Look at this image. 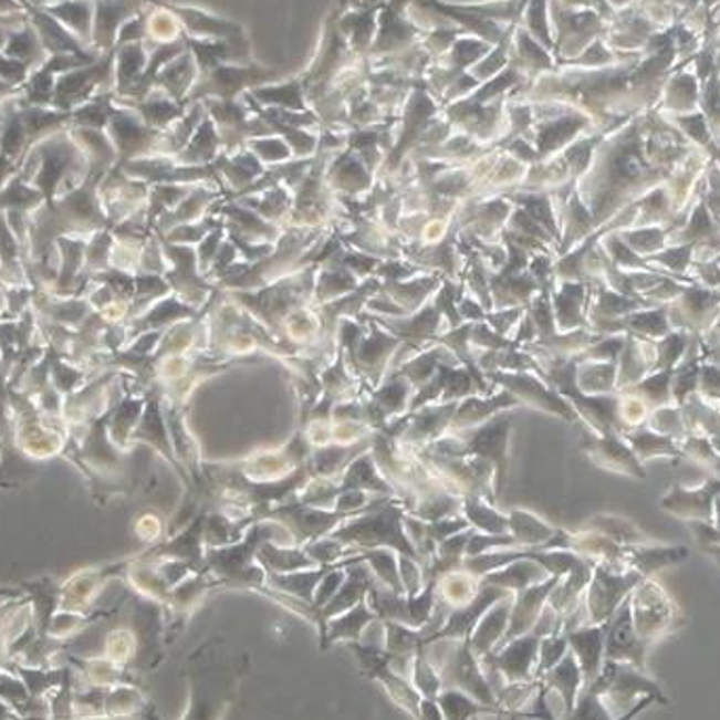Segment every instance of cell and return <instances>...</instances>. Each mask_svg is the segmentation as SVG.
<instances>
[{
	"instance_id": "obj_37",
	"label": "cell",
	"mask_w": 720,
	"mask_h": 720,
	"mask_svg": "<svg viewBox=\"0 0 720 720\" xmlns=\"http://www.w3.org/2000/svg\"><path fill=\"white\" fill-rule=\"evenodd\" d=\"M678 447L685 458L693 459L701 466H708L712 472H717V477H720V453L708 438L687 435L678 442Z\"/></svg>"
},
{
	"instance_id": "obj_33",
	"label": "cell",
	"mask_w": 720,
	"mask_h": 720,
	"mask_svg": "<svg viewBox=\"0 0 720 720\" xmlns=\"http://www.w3.org/2000/svg\"><path fill=\"white\" fill-rule=\"evenodd\" d=\"M258 559L263 567L270 568L272 573H295L300 568L314 565V561L307 556L306 552L281 550L272 544H262V547L258 550Z\"/></svg>"
},
{
	"instance_id": "obj_19",
	"label": "cell",
	"mask_w": 720,
	"mask_h": 720,
	"mask_svg": "<svg viewBox=\"0 0 720 720\" xmlns=\"http://www.w3.org/2000/svg\"><path fill=\"white\" fill-rule=\"evenodd\" d=\"M44 11L64 23L74 36L93 49V0H58L46 4Z\"/></svg>"
},
{
	"instance_id": "obj_17",
	"label": "cell",
	"mask_w": 720,
	"mask_h": 720,
	"mask_svg": "<svg viewBox=\"0 0 720 720\" xmlns=\"http://www.w3.org/2000/svg\"><path fill=\"white\" fill-rule=\"evenodd\" d=\"M512 596L503 598L498 605H493L489 612L484 613L470 634V649L472 654L482 659L484 655L493 654L498 645L502 643L503 634L508 630L510 624V612H512Z\"/></svg>"
},
{
	"instance_id": "obj_22",
	"label": "cell",
	"mask_w": 720,
	"mask_h": 720,
	"mask_svg": "<svg viewBox=\"0 0 720 720\" xmlns=\"http://www.w3.org/2000/svg\"><path fill=\"white\" fill-rule=\"evenodd\" d=\"M519 559L514 563H510V567L503 568L500 573H489L484 575V580H480L482 584L489 586H498V588L508 589V592H523L529 586H535L540 582L547 580V571L535 561H524Z\"/></svg>"
},
{
	"instance_id": "obj_36",
	"label": "cell",
	"mask_w": 720,
	"mask_h": 720,
	"mask_svg": "<svg viewBox=\"0 0 720 720\" xmlns=\"http://www.w3.org/2000/svg\"><path fill=\"white\" fill-rule=\"evenodd\" d=\"M135 654H137V640H135V634L129 626H121V628H114L106 634L102 655H106L118 666H125L132 670Z\"/></svg>"
},
{
	"instance_id": "obj_8",
	"label": "cell",
	"mask_w": 720,
	"mask_h": 720,
	"mask_svg": "<svg viewBox=\"0 0 720 720\" xmlns=\"http://www.w3.org/2000/svg\"><path fill=\"white\" fill-rule=\"evenodd\" d=\"M647 654H649V647L638 638L636 628H634L633 607H630V594H628L609 619L607 638H605V659L626 661V664H633L636 668L645 670Z\"/></svg>"
},
{
	"instance_id": "obj_1",
	"label": "cell",
	"mask_w": 720,
	"mask_h": 720,
	"mask_svg": "<svg viewBox=\"0 0 720 720\" xmlns=\"http://www.w3.org/2000/svg\"><path fill=\"white\" fill-rule=\"evenodd\" d=\"M630 607L636 634L647 647L685 626V617L678 612L675 601L649 577L630 592Z\"/></svg>"
},
{
	"instance_id": "obj_29",
	"label": "cell",
	"mask_w": 720,
	"mask_h": 720,
	"mask_svg": "<svg viewBox=\"0 0 720 720\" xmlns=\"http://www.w3.org/2000/svg\"><path fill=\"white\" fill-rule=\"evenodd\" d=\"M150 706L148 698L144 696L137 685H116L109 687L106 693V717L114 720L129 719L135 714H142Z\"/></svg>"
},
{
	"instance_id": "obj_26",
	"label": "cell",
	"mask_w": 720,
	"mask_h": 720,
	"mask_svg": "<svg viewBox=\"0 0 720 720\" xmlns=\"http://www.w3.org/2000/svg\"><path fill=\"white\" fill-rule=\"evenodd\" d=\"M672 230H675L672 226H647V228H624V230H615V232L633 249L636 255H640L645 260L668 247V239H670Z\"/></svg>"
},
{
	"instance_id": "obj_9",
	"label": "cell",
	"mask_w": 720,
	"mask_h": 720,
	"mask_svg": "<svg viewBox=\"0 0 720 720\" xmlns=\"http://www.w3.org/2000/svg\"><path fill=\"white\" fill-rule=\"evenodd\" d=\"M25 15H28V23L39 34L44 51L49 55L70 53V55H79V58L91 60V62H95V60H100V55H104V53H97L95 49L87 46L79 36H74L64 23L55 20L53 15H49L44 9H36V7L25 4Z\"/></svg>"
},
{
	"instance_id": "obj_7",
	"label": "cell",
	"mask_w": 720,
	"mask_h": 720,
	"mask_svg": "<svg viewBox=\"0 0 720 720\" xmlns=\"http://www.w3.org/2000/svg\"><path fill=\"white\" fill-rule=\"evenodd\" d=\"M720 495V477L703 480L698 487L687 489L677 482L659 502L664 510L687 523H714V500Z\"/></svg>"
},
{
	"instance_id": "obj_14",
	"label": "cell",
	"mask_w": 720,
	"mask_h": 720,
	"mask_svg": "<svg viewBox=\"0 0 720 720\" xmlns=\"http://www.w3.org/2000/svg\"><path fill=\"white\" fill-rule=\"evenodd\" d=\"M67 664L74 668L76 685L87 687H116V685H135V675L129 668L118 666L106 655L95 657H79L66 654Z\"/></svg>"
},
{
	"instance_id": "obj_28",
	"label": "cell",
	"mask_w": 720,
	"mask_h": 720,
	"mask_svg": "<svg viewBox=\"0 0 720 720\" xmlns=\"http://www.w3.org/2000/svg\"><path fill=\"white\" fill-rule=\"evenodd\" d=\"M11 672L22 678L30 698H49L62 685L66 666L64 668H53V666L34 668V666H23V664L13 661Z\"/></svg>"
},
{
	"instance_id": "obj_6",
	"label": "cell",
	"mask_w": 720,
	"mask_h": 720,
	"mask_svg": "<svg viewBox=\"0 0 720 720\" xmlns=\"http://www.w3.org/2000/svg\"><path fill=\"white\" fill-rule=\"evenodd\" d=\"M540 645H542V638H538L535 634H524V636L505 643L502 649H498L495 654L484 655L480 659V664L498 670L505 680V685L533 680L535 670H538V659H540Z\"/></svg>"
},
{
	"instance_id": "obj_46",
	"label": "cell",
	"mask_w": 720,
	"mask_h": 720,
	"mask_svg": "<svg viewBox=\"0 0 720 720\" xmlns=\"http://www.w3.org/2000/svg\"><path fill=\"white\" fill-rule=\"evenodd\" d=\"M53 0H25V4H30V7H36V9H44L46 4H51Z\"/></svg>"
},
{
	"instance_id": "obj_45",
	"label": "cell",
	"mask_w": 720,
	"mask_h": 720,
	"mask_svg": "<svg viewBox=\"0 0 720 720\" xmlns=\"http://www.w3.org/2000/svg\"><path fill=\"white\" fill-rule=\"evenodd\" d=\"M13 28H7V25H0V51L4 49V44H7V39H9V32H11Z\"/></svg>"
},
{
	"instance_id": "obj_32",
	"label": "cell",
	"mask_w": 720,
	"mask_h": 720,
	"mask_svg": "<svg viewBox=\"0 0 720 720\" xmlns=\"http://www.w3.org/2000/svg\"><path fill=\"white\" fill-rule=\"evenodd\" d=\"M331 567L319 568V571H304V573H274L272 584L279 589H284L298 598H302L306 605L314 603V592L323 577L327 575ZM314 609V607H312Z\"/></svg>"
},
{
	"instance_id": "obj_3",
	"label": "cell",
	"mask_w": 720,
	"mask_h": 720,
	"mask_svg": "<svg viewBox=\"0 0 720 720\" xmlns=\"http://www.w3.org/2000/svg\"><path fill=\"white\" fill-rule=\"evenodd\" d=\"M645 577L628 568V571H615V568L594 563L592 580L584 594V605L588 612L589 626L605 624L617 612V607L624 603V598L633 592Z\"/></svg>"
},
{
	"instance_id": "obj_50",
	"label": "cell",
	"mask_w": 720,
	"mask_h": 720,
	"mask_svg": "<svg viewBox=\"0 0 720 720\" xmlns=\"http://www.w3.org/2000/svg\"><path fill=\"white\" fill-rule=\"evenodd\" d=\"M53 2H58V0H53Z\"/></svg>"
},
{
	"instance_id": "obj_42",
	"label": "cell",
	"mask_w": 720,
	"mask_h": 720,
	"mask_svg": "<svg viewBox=\"0 0 720 720\" xmlns=\"http://www.w3.org/2000/svg\"><path fill=\"white\" fill-rule=\"evenodd\" d=\"M417 720H445L442 719L440 708H438L437 699H421V706H419V719Z\"/></svg>"
},
{
	"instance_id": "obj_23",
	"label": "cell",
	"mask_w": 720,
	"mask_h": 720,
	"mask_svg": "<svg viewBox=\"0 0 720 720\" xmlns=\"http://www.w3.org/2000/svg\"><path fill=\"white\" fill-rule=\"evenodd\" d=\"M148 66L146 49L142 43L123 44L114 49V81H116V95H125L129 88L135 87Z\"/></svg>"
},
{
	"instance_id": "obj_38",
	"label": "cell",
	"mask_w": 720,
	"mask_h": 720,
	"mask_svg": "<svg viewBox=\"0 0 720 720\" xmlns=\"http://www.w3.org/2000/svg\"><path fill=\"white\" fill-rule=\"evenodd\" d=\"M565 720H615L596 691L582 689L573 712Z\"/></svg>"
},
{
	"instance_id": "obj_44",
	"label": "cell",
	"mask_w": 720,
	"mask_h": 720,
	"mask_svg": "<svg viewBox=\"0 0 720 720\" xmlns=\"http://www.w3.org/2000/svg\"><path fill=\"white\" fill-rule=\"evenodd\" d=\"M0 720H25L23 719L22 714L15 710V708H11L7 701H2L0 699Z\"/></svg>"
},
{
	"instance_id": "obj_47",
	"label": "cell",
	"mask_w": 720,
	"mask_h": 720,
	"mask_svg": "<svg viewBox=\"0 0 720 720\" xmlns=\"http://www.w3.org/2000/svg\"><path fill=\"white\" fill-rule=\"evenodd\" d=\"M714 526L720 531V495L714 500Z\"/></svg>"
},
{
	"instance_id": "obj_4",
	"label": "cell",
	"mask_w": 720,
	"mask_h": 720,
	"mask_svg": "<svg viewBox=\"0 0 720 720\" xmlns=\"http://www.w3.org/2000/svg\"><path fill=\"white\" fill-rule=\"evenodd\" d=\"M666 307L672 331L706 335L719 319L720 291L703 289L699 284H685V289Z\"/></svg>"
},
{
	"instance_id": "obj_27",
	"label": "cell",
	"mask_w": 720,
	"mask_h": 720,
	"mask_svg": "<svg viewBox=\"0 0 720 720\" xmlns=\"http://www.w3.org/2000/svg\"><path fill=\"white\" fill-rule=\"evenodd\" d=\"M116 108V91H106L88 100L87 104L72 109V125L70 127H83V129H108L109 116Z\"/></svg>"
},
{
	"instance_id": "obj_31",
	"label": "cell",
	"mask_w": 720,
	"mask_h": 720,
	"mask_svg": "<svg viewBox=\"0 0 720 720\" xmlns=\"http://www.w3.org/2000/svg\"><path fill=\"white\" fill-rule=\"evenodd\" d=\"M437 703L445 720H472L479 714H498L493 708L482 706L477 699L456 689H442Z\"/></svg>"
},
{
	"instance_id": "obj_34",
	"label": "cell",
	"mask_w": 720,
	"mask_h": 720,
	"mask_svg": "<svg viewBox=\"0 0 720 720\" xmlns=\"http://www.w3.org/2000/svg\"><path fill=\"white\" fill-rule=\"evenodd\" d=\"M411 685L419 691L421 698L437 699L442 693V678L437 666L428 659L426 647H419L415 654Z\"/></svg>"
},
{
	"instance_id": "obj_48",
	"label": "cell",
	"mask_w": 720,
	"mask_h": 720,
	"mask_svg": "<svg viewBox=\"0 0 720 720\" xmlns=\"http://www.w3.org/2000/svg\"><path fill=\"white\" fill-rule=\"evenodd\" d=\"M714 262L719 263V265H720V253H719V255H717V258H714Z\"/></svg>"
},
{
	"instance_id": "obj_2",
	"label": "cell",
	"mask_w": 720,
	"mask_h": 720,
	"mask_svg": "<svg viewBox=\"0 0 720 720\" xmlns=\"http://www.w3.org/2000/svg\"><path fill=\"white\" fill-rule=\"evenodd\" d=\"M106 91H116V81H114V51L104 53L97 62L88 66L70 70L66 74L58 76L55 83V95L51 108L64 109L72 112L88 100H93L100 93Z\"/></svg>"
},
{
	"instance_id": "obj_24",
	"label": "cell",
	"mask_w": 720,
	"mask_h": 720,
	"mask_svg": "<svg viewBox=\"0 0 720 720\" xmlns=\"http://www.w3.org/2000/svg\"><path fill=\"white\" fill-rule=\"evenodd\" d=\"M624 440L630 445L634 456L638 461H649L654 458H668V459H682V451L678 447L677 440L672 438L661 437L654 432L647 426L634 428L630 432L624 435Z\"/></svg>"
},
{
	"instance_id": "obj_12",
	"label": "cell",
	"mask_w": 720,
	"mask_h": 720,
	"mask_svg": "<svg viewBox=\"0 0 720 720\" xmlns=\"http://www.w3.org/2000/svg\"><path fill=\"white\" fill-rule=\"evenodd\" d=\"M584 451L588 453L592 461L609 472L626 474L633 479L645 480L647 472L643 468V461L634 456L630 445L624 437H594L584 442Z\"/></svg>"
},
{
	"instance_id": "obj_40",
	"label": "cell",
	"mask_w": 720,
	"mask_h": 720,
	"mask_svg": "<svg viewBox=\"0 0 720 720\" xmlns=\"http://www.w3.org/2000/svg\"><path fill=\"white\" fill-rule=\"evenodd\" d=\"M0 699L7 701L18 712H22L23 706L30 701V693H28L22 678L9 670H0Z\"/></svg>"
},
{
	"instance_id": "obj_39",
	"label": "cell",
	"mask_w": 720,
	"mask_h": 720,
	"mask_svg": "<svg viewBox=\"0 0 720 720\" xmlns=\"http://www.w3.org/2000/svg\"><path fill=\"white\" fill-rule=\"evenodd\" d=\"M568 654L567 636L559 634V636H547L542 638L540 645V659H538V670H535V678H542L546 675L547 670H552L565 655Z\"/></svg>"
},
{
	"instance_id": "obj_16",
	"label": "cell",
	"mask_w": 720,
	"mask_h": 720,
	"mask_svg": "<svg viewBox=\"0 0 720 720\" xmlns=\"http://www.w3.org/2000/svg\"><path fill=\"white\" fill-rule=\"evenodd\" d=\"M22 592L30 603L32 619L41 638H49V628L55 613L62 609V584L53 577H41L36 582L22 584Z\"/></svg>"
},
{
	"instance_id": "obj_35",
	"label": "cell",
	"mask_w": 720,
	"mask_h": 720,
	"mask_svg": "<svg viewBox=\"0 0 720 720\" xmlns=\"http://www.w3.org/2000/svg\"><path fill=\"white\" fill-rule=\"evenodd\" d=\"M375 680L384 682V687L388 689L390 698H393L398 706H403L407 712H411L415 719H419V706H421V699L424 698L419 696V691H417L414 685H411V680L394 675L390 668L382 670Z\"/></svg>"
},
{
	"instance_id": "obj_15",
	"label": "cell",
	"mask_w": 720,
	"mask_h": 720,
	"mask_svg": "<svg viewBox=\"0 0 720 720\" xmlns=\"http://www.w3.org/2000/svg\"><path fill=\"white\" fill-rule=\"evenodd\" d=\"M118 567L85 568L72 575L66 584H62V609L64 612L87 613L93 609L95 596L102 592L104 584L112 575L118 573Z\"/></svg>"
},
{
	"instance_id": "obj_25",
	"label": "cell",
	"mask_w": 720,
	"mask_h": 720,
	"mask_svg": "<svg viewBox=\"0 0 720 720\" xmlns=\"http://www.w3.org/2000/svg\"><path fill=\"white\" fill-rule=\"evenodd\" d=\"M2 53L32 67V70L43 66L49 58L39 34L34 32V28L30 23H23L20 28H13L9 32V39H7Z\"/></svg>"
},
{
	"instance_id": "obj_20",
	"label": "cell",
	"mask_w": 720,
	"mask_h": 720,
	"mask_svg": "<svg viewBox=\"0 0 720 720\" xmlns=\"http://www.w3.org/2000/svg\"><path fill=\"white\" fill-rule=\"evenodd\" d=\"M542 682L546 685L547 689L556 691L563 701H565V708H567L568 714L573 712L575 703H577V698L584 689V677H582V668L575 659V655L568 654L552 668L547 670L546 675L542 677Z\"/></svg>"
},
{
	"instance_id": "obj_49",
	"label": "cell",
	"mask_w": 720,
	"mask_h": 720,
	"mask_svg": "<svg viewBox=\"0 0 720 720\" xmlns=\"http://www.w3.org/2000/svg\"><path fill=\"white\" fill-rule=\"evenodd\" d=\"M472 720H479V717H477V719H472Z\"/></svg>"
},
{
	"instance_id": "obj_21",
	"label": "cell",
	"mask_w": 720,
	"mask_h": 720,
	"mask_svg": "<svg viewBox=\"0 0 720 720\" xmlns=\"http://www.w3.org/2000/svg\"><path fill=\"white\" fill-rule=\"evenodd\" d=\"M375 619H379V617L375 615V612L369 607V603H365V601L358 603L356 607H352L348 612L342 613V615H337V617H333V619L328 622L325 633L321 634V638H323V649L328 647V645H333V643H340V640L358 643V638H361L363 630H365L372 622H375Z\"/></svg>"
},
{
	"instance_id": "obj_5",
	"label": "cell",
	"mask_w": 720,
	"mask_h": 720,
	"mask_svg": "<svg viewBox=\"0 0 720 720\" xmlns=\"http://www.w3.org/2000/svg\"><path fill=\"white\" fill-rule=\"evenodd\" d=\"M398 519H400L398 510L386 508V510H379L375 516H367L356 524L342 526L340 531H335L333 538L337 542H352V544H365V546L372 547L386 544V546L400 550L405 556H411L414 561H419L414 544L405 538Z\"/></svg>"
},
{
	"instance_id": "obj_18",
	"label": "cell",
	"mask_w": 720,
	"mask_h": 720,
	"mask_svg": "<svg viewBox=\"0 0 720 720\" xmlns=\"http://www.w3.org/2000/svg\"><path fill=\"white\" fill-rule=\"evenodd\" d=\"M626 565L638 571L643 577H649L655 571L677 565L689 556L685 546H657L654 542L640 546H626Z\"/></svg>"
},
{
	"instance_id": "obj_13",
	"label": "cell",
	"mask_w": 720,
	"mask_h": 720,
	"mask_svg": "<svg viewBox=\"0 0 720 720\" xmlns=\"http://www.w3.org/2000/svg\"><path fill=\"white\" fill-rule=\"evenodd\" d=\"M607 626L598 624V626H584L577 628L573 633H567V643L571 654L575 655L580 668H582V677H584V689H588L589 685L598 678L603 664H605V638H607Z\"/></svg>"
},
{
	"instance_id": "obj_11",
	"label": "cell",
	"mask_w": 720,
	"mask_h": 720,
	"mask_svg": "<svg viewBox=\"0 0 720 720\" xmlns=\"http://www.w3.org/2000/svg\"><path fill=\"white\" fill-rule=\"evenodd\" d=\"M93 49L109 53L116 46L121 25L142 13L144 0H93Z\"/></svg>"
},
{
	"instance_id": "obj_10",
	"label": "cell",
	"mask_w": 720,
	"mask_h": 720,
	"mask_svg": "<svg viewBox=\"0 0 720 720\" xmlns=\"http://www.w3.org/2000/svg\"><path fill=\"white\" fill-rule=\"evenodd\" d=\"M561 582L559 575H550L544 582L535 584V586H529V588L523 589V592H516V598L512 601V612H510V624H508V630L503 634L502 643L498 645V649H502L505 643L519 638V636H524V634L531 633L538 617L542 609L546 607L547 596L550 592L556 588V584ZM495 649V651H498ZM493 651V654H495Z\"/></svg>"
},
{
	"instance_id": "obj_30",
	"label": "cell",
	"mask_w": 720,
	"mask_h": 720,
	"mask_svg": "<svg viewBox=\"0 0 720 720\" xmlns=\"http://www.w3.org/2000/svg\"><path fill=\"white\" fill-rule=\"evenodd\" d=\"M121 607L116 609H109V612H60L55 613L53 622H51V628H49V636L55 638V640H62V643H70L76 634L83 633L87 626L100 622V619H106L109 615L118 613Z\"/></svg>"
},
{
	"instance_id": "obj_41",
	"label": "cell",
	"mask_w": 720,
	"mask_h": 720,
	"mask_svg": "<svg viewBox=\"0 0 720 720\" xmlns=\"http://www.w3.org/2000/svg\"><path fill=\"white\" fill-rule=\"evenodd\" d=\"M32 67L25 66L22 62L4 55L0 51V81L9 83V85H15V87H22L23 83L28 81Z\"/></svg>"
},
{
	"instance_id": "obj_43",
	"label": "cell",
	"mask_w": 720,
	"mask_h": 720,
	"mask_svg": "<svg viewBox=\"0 0 720 720\" xmlns=\"http://www.w3.org/2000/svg\"><path fill=\"white\" fill-rule=\"evenodd\" d=\"M18 97H20V87L0 81V121H2V108H4V104L13 102V100H18Z\"/></svg>"
}]
</instances>
